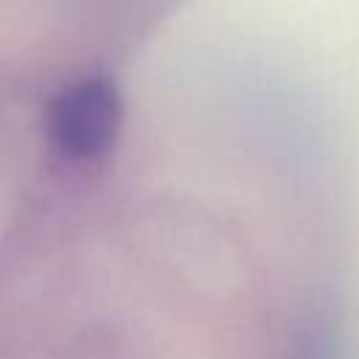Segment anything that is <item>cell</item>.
Returning a JSON list of instances; mask_svg holds the SVG:
<instances>
[{
	"label": "cell",
	"instance_id": "1",
	"mask_svg": "<svg viewBox=\"0 0 359 359\" xmlns=\"http://www.w3.org/2000/svg\"><path fill=\"white\" fill-rule=\"evenodd\" d=\"M123 101L115 81L95 76L65 87L48 109L50 143L70 160H95L115 143Z\"/></svg>",
	"mask_w": 359,
	"mask_h": 359
}]
</instances>
